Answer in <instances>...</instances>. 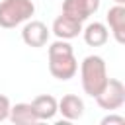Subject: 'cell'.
<instances>
[{
    "label": "cell",
    "instance_id": "6da1fadb",
    "mask_svg": "<svg viewBox=\"0 0 125 125\" xmlns=\"http://www.w3.org/2000/svg\"><path fill=\"white\" fill-rule=\"evenodd\" d=\"M49 72L57 80H70L78 72V61L66 39H57L49 45Z\"/></svg>",
    "mask_w": 125,
    "mask_h": 125
},
{
    "label": "cell",
    "instance_id": "7a4b0ae2",
    "mask_svg": "<svg viewBox=\"0 0 125 125\" xmlns=\"http://www.w3.org/2000/svg\"><path fill=\"white\" fill-rule=\"evenodd\" d=\"M80 82L88 96L96 98L107 82V66L100 55H88L80 62Z\"/></svg>",
    "mask_w": 125,
    "mask_h": 125
},
{
    "label": "cell",
    "instance_id": "3957f363",
    "mask_svg": "<svg viewBox=\"0 0 125 125\" xmlns=\"http://www.w3.org/2000/svg\"><path fill=\"white\" fill-rule=\"evenodd\" d=\"M35 14V4L31 0H2L0 2V27L12 29L27 21Z\"/></svg>",
    "mask_w": 125,
    "mask_h": 125
},
{
    "label": "cell",
    "instance_id": "277c9868",
    "mask_svg": "<svg viewBox=\"0 0 125 125\" xmlns=\"http://www.w3.org/2000/svg\"><path fill=\"white\" fill-rule=\"evenodd\" d=\"M96 102L105 111H115L125 104V86L117 78H107L104 90L96 96Z\"/></svg>",
    "mask_w": 125,
    "mask_h": 125
},
{
    "label": "cell",
    "instance_id": "5b68a950",
    "mask_svg": "<svg viewBox=\"0 0 125 125\" xmlns=\"http://www.w3.org/2000/svg\"><path fill=\"white\" fill-rule=\"evenodd\" d=\"M49 33H51V29H49L43 21L31 20V21H27V23L23 25V29H21V39H23V43H25L27 47L39 49V47H45V45H47Z\"/></svg>",
    "mask_w": 125,
    "mask_h": 125
},
{
    "label": "cell",
    "instance_id": "8992f818",
    "mask_svg": "<svg viewBox=\"0 0 125 125\" xmlns=\"http://www.w3.org/2000/svg\"><path fill=\"white\" fill-rule=\"evenodd\" d=\"M100 8V0H64L62 2V14L76 18L78 21L88 20L92 14H96Z\"/></svg>",
    "mask_w": 125,
    "mask_h": 125
},
{
    "label": "cell",
    "instance_id": "52a82bcc",
    "mask_svg": "<svg viewBox=\"0 0 125 125\" xmlns=\"http://www.w3.org/2000/svg\"><path fill=\"white\" fill-rule=\"evenodd\" d=\"M57 39H74L82 33V21H78L76 18L72 16H66V14H61L55 21H53V29H51Z\"/></svg>",
    "mask_w": 125,
    "mask_h": 125
},
{
    "label": "cell",
    "instance_id": "ba28073f",
    "mask_svg": "<svg viewBox=\"0 0 125 125\" xmlns=\"http://www.w3.org/2000/svg\"><path fill=\"white\" fill-rule=\"evenodd\" d=\"M107 25L111 29V35L115 37V41L119 45L125 43V6L123 4H115L113 8L107 10Z\"/></svg>",
    "mask_w": 125,
    "mask_h": 125
},
{
    "label": "cell",
    "instance_id": "9c48e42d",
    "mask_svg": "<svg viewBox=\"0 0 125 125\" xmlns=\"http://www.w3.org/2000/svg\"><path fill=\"white\" fill-rule=\"evenodd\" d=\"M57 111L62 113L64 119L76 121V119H80V117L84 115V102H82V98H78L76 94H66V96H62V98L59 100Z\"/></svg>",
    "mask_w": 125,
    "mask_h": 125
},
{
    "label": "cell",
    "instance_id": "30bf717a",
    "mask_svg": "<svg viewBox=\"0 0 125 125\" xmlns=\"http://www.w3.org/2000/svg\"><path fill=\"white\" fill-rule=\"evenodd\" d=\"M82 35H84L86 45H90V47H102L109 39V29L105 27V23L94 21V23H88L82 29Z\"/></svg>",
    "mask_w": 125,
    "mask_h": 125
},
{
    "label": "cell",
    "instance_id": "8fae6325",
    "mask_svg": "<svg viewBox=\"0 0 125 125\" xmlns=\"http://www.w3.org/2000/svg\"><path fill=\"white\" fill-rule=\"evenodd\" d=\"M57 98L51 96V94H41L37 98H33L31 105L39 117V121H47V119H53L57 115Z\"/></svg>",
    "mask_w": 125,
    "mask_h": 125
},
{
    "label": "cell",
    "instance_id": "7c38bea8",
    "mask_svg": "<svg viewBox=\"0 0 125 125\" xmlns=\"http://www.w3.org/2000/svg\"><path fill=\"white\" fill-rule=\"evenodd\" d=\"M8 119H10L12 123H16V125H33V123L39 121V117H37L33 105H31V104H25V102L12 105Z\"/></svg>",
    "mask_w": 125,
    "mask_h": 125
},
{
    "label": "cell",
    "instance_id": "4fadbf2b",
    "mask_svg": "<svg viewBox=\"0 0 125 125\" xmlns=\"http://www.w3.org/2000/svg\"><path fill=\"white\" fill-rule=\"evenodd\" d=\"M10 107H12V104H10L8 96L0 94V121H6V119H8V115H10Z\"/></svg>",
    "mask_w": 125,
    "mask_h": 125
},
{
    "label": "cell",
    "instance_id": "5bb4252c",
    "mask_svg": "<svg viewBox=\"0 0 125 125\" xmlns=\"http://www.w3.org/2000/svg\"><path fill=\"white\" fill-rule=\"evenodd\" d=\"M125 125V117L123 115H113L111 111H109V115H105L104 119H102V125Z\"/></svg>",
    "mask_w": 125,
    "mask_h": 125
},
{
    "label": "cell",
    "instance_id": "9a60e30c",
    "mask_svg": "<svg viewBox=\"0 0 125 125\" xmlns=\"http://www.w3.org/2000/svg\"><path fill=\"white\" fill-rule=\"evenodd\" d=\"M115 4H125V0H113Z\"/></svg>",
    "mask_w": 125,
    "mask_h": 125
}]
</instances>
